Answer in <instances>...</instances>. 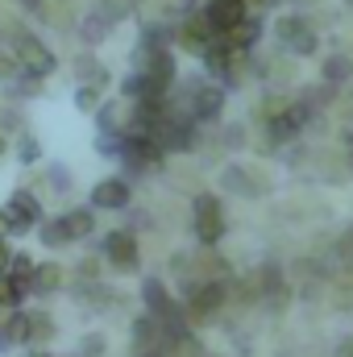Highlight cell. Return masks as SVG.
<instances>
[{"label":"cell","instance_id":"cell-1","mask_svg":"<svg viewBox=\"0 0 353 357\" xmlns=\"http://www.w3.org/2000/svg\"><path fill=\"white\" fill-rule=\"evenodd\" d=\"M13 59H17V67H21L29 79H42V75L54 71L50 46H42V42H38L33 33H25V29H13Z\"/></svg>","mask_w":353,"mask_h":357},{"label":"cell","instance_id":"cell-2","mask_svg":"<svg viewBox=\"0 0 353 357\" xmlns=\"http://www.w3.org/2000/svg\"><path fill=\"white\" fill-rule=\"evenodd\" d=\"M195 237L200 245H216L225 237V216L216 195H195Z\"/></svg>","mask_w":353,"mask_h":357},{"label":"cell","instance_id":"cell-3","mask_svg":"<svg viewBox=\"0 0 353 357\" xmlns=\"http://www.w3.org/2000/svg\"><path fill=\"white\" fill-rule=\"evenodd\" d=\"M246 17H250L246 0H212V4L204 8V21H208L212 33H233Z\"/></svg>","mask_w":353,"mask_h":357},{"label":"cell","instance_id":"cell-4","mask_svg":"<svg viewBox=\"0 0 353 357\" xmlns=\"http://www.w3.org/2000/svg\"><path fill=\"white\" fill-rule=\"evenodd\" d=\"M133 171L137 167H154L158 158H163V150H158V142L150 137V133H129V137H121V150H117Z\"/></svg>","mask_w":353,"mask_h":357},{"label":"cell","instance_id":"cell-5","mask_svg":"<svg viewBox=\"0 0 353 357\" xmlns=\"http://www.w3.org/2000/svg\"><path fill=\"white\" fill-rule=\"evenodd\" d=\"M225 295H229L225 282H204V287H195V291H191V303H187V316H191V320H212V316L220 312Z\"/></svg>","mask_w":353,"mask_h":357},{"label":"cell","instance_id":"cell-6","mask_svg":"<svg viewBox=\"0 0 353 357\" xmlns=\"http://www.w3.org/2000/svg\"><path fill=\"white\" fill-rule=\"evenodd\" d=\"M129 204V183L125 178H100L91 187V208H104V212H117Z\"/></svg>","mask_w":353,"mask_h":357},{"label":"cell","instance_id":"cell-7","mask_svg":"<svg viewBox=\"0 0 353 357\" xmlns=\"http://www.w3.org/2000/svg\"><path fill=\"white\" fill-rule=\"evenodd\" d=\"M104 254H108V262L117 270H133L137 266V241H133V233H108L104 237Z\"/></svg>","mask_w":353,"mask_h":357},{"label":"cell","instance_id":"cell-8","mask_svg":"<svg viewBox=\"0 0 353 357\" xmlns=\"http://www.w3.org/2000/svg\"><path fill=\"white\" fill-rule=\"evenodd\" d=\"M191 116L195 121H216L220 116V108H225V91L220 88H208V84H200V88L191 91Z\"/></svg>","mask_w":353,"mask_h":357},{"label":"cell","instance_id":"cell-9","mask_svg":"<svg viewBox=\"0 0 353 357\" xmlns=\"http://www.w3.org/2000/svg\"><path fill=\"white\" fill-rule=\"evenodd\" d=\"M254 171H246V167H225V175H220V183L233 191V195H246V199H258L262 195V183H254Z\"/></svg>","mask_w":353,"mask_h":357},{"label":"cell","instance_id":"cell-10","mask_svg":"<svg viewBox=\"0 0 353 357\" xmlns=\"http://www.w3.org/2000/svg\"><path fill=\"white\" fill-rule=\"evenodd\" d=\"M142 299H146V307H150L154 320H163V316L175 307V299L167 295V287H163L158 278H146V282H142Z\"/></svg>","mask_w":353,"mask_h":357},{"label":"cell","instance_id":"cell-11","mask_svg":"<svg viewBox=\"0 0 353 357\" xmlns=\"http://www.w3.org/2000/svg\"><path fill=\"white\" fill-rule=\"evenodd\" d=\"M59 220L67 229V241H80V237H88L91 229H96V212H88V208H75V212H67Z\"/></svg>","mask_w":353,"mask_h":357},{"label":"cell","instance_id":"cell-12","mask_svg":"<svg viewBox=\"0 0 353 357\" xmlns=\"http://www.w3.org/2000/svg\"><path fill=\"white\" fill-rule=\"evenodd\" d=\"M158 341H163V328H158V320H154V316H142V320L133 324V345H137L142 354H150Z\"/></svg>","mask_w":353,"mask_h":357},{"label":"cell","instance_id":"cell-13","mask_svg":"<svg viewBox=\"0 0 353 357\" xmlns=\"http://www.w3.org/2000/svg\"><path fill=\"white\" fill-rule=\"evenodd\" d=\"M63 287V270L54 266H33V274H29V291H38V295H46V291H59Z\"/></svg>","mask_w":353,"mask_h":357},{"label":"cell","instance_id":"cell-14","mask_svg":"<svg viewBox=\"0 0 353 357\" xmlns=\"http://www.w3.org/2000/svg\"><path fill=\"white\" fill-rule=\"evenodd\" d=\"M295 278H299V295H316V291L324 287L320 262H295Z\"/></svg>","mask_w":353,"mask_h":357},{"label":"cell","instance_id":"cell-15","mask_svg":"<svg viewBox=\"0 0 353 357\" xmlns=\"http://www.w3.org/2000/svg\"><path fill=\"white\" fill-rule=\"evenodd\" d=\"M345 79H353V59L350 54H333V59H324V84L337 88V84H345Z\"/></svg>","mask_w":353,"mask_h":357},{"label":"cell","instance_id":"cell-16","mask_svg":"<svg viewBox=\"0 0 353 357\" xmlns=\"http://www.w3.org/2000/svg\"><path fill=\"white\" fill-rule=\"evenodd\" d=\"M258 33H262V25H258L254 17H246V21L229 33V50H237V54H241V50H250V46L258 42Z\"/></svg>","mask_w":353,"mask_h":357},{"label":"cell","instance_id":"cell-17","mask_svg":"<svg viewBox=\"0 0 353 357\" xmlns=\"http://www.w3.org/2000/svg\"><path fill=\"white\" fill-rule=\"evenodd\" d=\"M308 29H312V21H308V17H295V13H291V17H278V25H274V33L283 38V46H291V42H295L299 33H308Z\"/></svg>","mask_w":353,"mask_h":357},{"label":"cell","instance_id":"cell-18","mask_svg":"<svg viewBox=\"0 0 353 357\" xmlns=\"http://www.w3.org/2000/svg\"><path fill=\"white\" fill-rule=\"evenodd\" d=\"M75 75L88 79V88H104V84H108V71H104L96 59H80V63H75Z\"/></svg>","mask_w":353,"mask_h":357},{"label":"cell","instance_id":"cell-19","mask_svg":"<svg viewBox=\"0 0 353 357\" xmlns=\"http://www.w3.org/2000/svg\"><path fill=\"white\" fill-rule=\"evenodd\" d=\"M8 204H13V208H21V212H25V216H33V220L42 216V204H38L29 191H13V199H8Z\"/></svg>","mask_w":353,"mask_h":357},{"label":"cell","instance_id":"cell-20","mask_svg":"<svg viewBox=\"0 0 353 357\" xmlns=\"http://www.w3.org/2000/svg\"><path fill=\"white\" fill-rule=\"evenodd\" d=\"M42 241H46V245H67V229H63V220H46V225H42Z\"/></svg>","mask_w":353,"mask_h":357},{"label":"cell","instance_id":"cell-21","mask_svg":"<svg viewBox=\"0 0 353 357\" xmlns=\"http://www.w3.org/2000/svg\"><path fill=\"white\" fill-rule=\"evenodd\" d=\"M117 125H121V104H104L100 108V129L104 133H117Z\"/></svg>","mask_w":353,"mask_h":357},{"label":"cell","instance_id":"cell-22","mask_svg":"<svg viewBox=\"0 0 353 357\" xmlns=\"http://www.w3.org/2000/svg\"><path fill=\"white\" fill-rule=\"evenodd\" d=\"M104 33H108V21H104V17H88V21H84V38H88L91 46L104 42Z\"/></svg>","mask_w":353,"mask_h":357},{"label":"cell","instance_id":"cell-23","mask_svg":"<svg viewBox=\"0 0 353 357\" xmlns=\"http://www.w3.org/2000/svg\"><path fill=\"white\" fill-rule=\"evenodd\" d=\"M17 154H21V162H38V158H42V146H38V137H21Z\"/></svg>","mask_w":353,"mask_h":357},{"label":"cell","instance_id":"cell-24","mask_svg":"<svg viewBox=\"0 0 353 357\" xmlns=\"http://www.w3.org/2000/svg\"><path fill=\"white\" fill-rule=\"evenodd\" d=\"M75 104H80L84 112L100 108V88H80V91H75Z\"/></svg>","mask_w":353,"mask_h":357},{"label":"cell","instance_id":"cell-25","mask_svg":"<svg viewBox=\"0 0 353 357\" xmlns=\"http://www.w3.org/2000/svg\"><path fill=\"white\" fill-rule=\"evenodd\" d=\"M291 50H295V54H316V33H312V29L299 33V38L291 42Z\"/></svg>","mask_w":353,"mask_h":357},{"label":"cell","instance_id":"cell-26","mask_svg":"<svg viewBox=\"0 0 353 357\" xmlns=\"http://www.w3.org/2000/svg\"><path fill=\"white\" fill-rule=\"evenodd\" d=\"M80 354L84 357H100L104 354V337H84V341H80Z\"/></svg>","mask_w":353,"mask_h":357},{"label":"cell","instance_id":"cell-27","mask_svg":"<svg viewBox=\"0 0 353 357\" xmlns=\"http://www.w3.org/2000/svg\"><path fill=\"white\" fill-rule=\"evenodd\" d=\"M337 254H341L345 262H353V229H345V233H341V241H337Z\"/></svg>","mask_w":353,"mask_h":357},{"label":"cell","instance_id":"cell-28","mask_svg":"<svg viewBox=\"0 0 353 357\" xmlns=\"http://www.w3.org/2000/svg\"><path fill=\"white\" fill-rule=\"evenodd\" d=\"M225 142H229V146H233V150H237V146H241V142H246V129H241V125H233V129H229V133H225Z\"/></svg>","mask_w":353,"mask_h":357},{"label":"cell","instance_id":"cell-29","mask_svg":"<svg viewBox=\"0 0 353 357\" xmlns=\"http://www.w3.org/2000/svg\"><path fill=\"white\" fill-rule=\"evenodd\" d=\"M0 75H4V79L17 75V59H4V54H0Z\"/></svg>","mask_w":353,"mask_h":357},{"label":"cell","instance_id":"cell-30","mask_svg":"<svg viewBox=\"0 0 353 357\" xmlns=\"http://www.w3.org/2000/svg\"><path fill=\"white\" fill-rule=\"evenodd\" d=\"M337 357H353V337H345V341H341V349H337Z\"/></svg>","mask_w":353,"mask_h":357},{"label":"cell","instance_id":"cell-31","mask_svg":"<svg viewBox=\"0 0 353 357\" xmlns=\"http://www.w3.org/2000/svg\"><path fill=\"white\" fill-rule=\"evenodd\" d=\"M21 4H25V8H42L46 0H21Z\"/></svg>","mask_w":353,"mask_h":357},{"label":"cell","instance_id":"cell-32","mask_svg":"<svg viewBox=\"0 0 353 357\" xmlns=\"http://www.w3.org/2000/svg\"><path fill=\"white\" fill-rule=\"evenodd\" d=\"M25 357H50V354L46 349H33V354H25Z\"/></svg>","mask_w":353,"mask_h":357},{"label":"cell","instance_id":"cell-33","mask_svg":"<svg viewBox=\"0 0 353 357\" xmlns=\"http://www.w3.org/2000/svg\"><path fill=\"white\" fill-rule=\"evenodd\" d=\"M345 146H350V154H353V133H350V137H345Z\"/></svg>","mask_w":353,"mask_h":357},{"label":"cell","instance_id":"cell-34","mask_svg":"<svg viewBox=\"0 0 353 357\" xmlns=\"http://www.w3.org/2000/svg\"><path fill=\"white\" fill-rule=\"evenodd\" d=\"M0 154H4V137H0Z\"/></svg>","mask_w":353,"mask_h":357}]
</instances>
